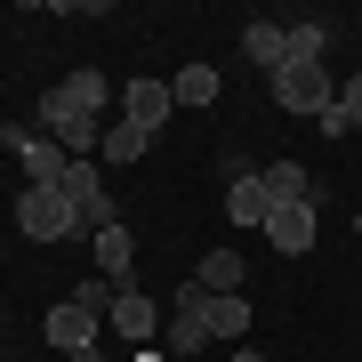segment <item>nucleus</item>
Returning <instances> with one entry per match:
<instances>
[{
	"instance_id": "obj_6",
	"label": "nucleus",
	"mask_w": 362,
	"mask_h": 362,
	"mask_svg": "<svg viewBox=\"0 0 362 362\" xmlns=\"http://www.w3.org/2000/svg\"><path fill=\"white\" fill-rule=\"evenodd\" d=\"M314 233H322L314 202H290V209H274V218H266V242L282 250V258H306V250H314Z\"/></svg>"
},
{
	"instance_id": "obj_17",
	"label": "nucleus",
	"mask_w": 362,
	"mask_h": 362,
	"mask_svg": "<svg viewBox=\"0 0 362 362\" xmlns=\"http://www.w3.org/2000/svg\"><path fill=\"white\" fill-rule=\"evenodd\" d=\"M145 145H153L145 129H129V121H113V129H105V145H97V161H105V169H121V161H145Z\"/></svg>"
},
{
	"instance_id": "obj_4",
	"label": "nucleus",
	"mask_w": 362,
	"mask_h": 362,
	"mask_svg": "<svg viewBox=\"0 0 362 362\" xmlns=\"http://www.w3.org/2000/svg\"><path fill=\"white\" fill-rule=\"evenodd\" d=\"M65 194H73V209H81V226H89V233L121 218L113 194H105V169H97V161H73V169H65Z\"/></svg>"
},
{
	"instance_id": "obj_9",
	"label": "nucleus",
	"mask_w": 362,
	"mask_h": 362,
	"mask_svg": "<svg viewBox=\"0 0 362 362\" xmlns=\"http://www.w3.org/2000/svg\"><path fill=\"white\" fill-rule=\"evenodd\" d=\"M226 218H233V226H266V218H274L266 177H242V169H233V185H226Z\"/></svg>"
},
{
	"instance_id": "obj_19",
	"label": "nucleus",
	"mask_w": 362,
	"mask_h": 362,
	"mask_svg": "<svg viewBox=\"0 0 362 362\" xmlns=\"http://www.w3.org/2000/svg\"><path fill=\"white\" fill-rule=\"evenodd\" d=\"M121 290H129V282H105V274H89V282H73V306H89L97 322H105V314H113V298H121Z\"/></svg>"
},
{
	"instance_id": "obj_18",
	"label": "nucleus",
	"mask_w": 362,
	"mask_h": 362,
	"mask_svg": "<svg viewBox=\"0 0 362 362\" xmlns=\"http://www.w3.org/2000/svg\"><path fill=\"white\" fill-rule=\"evenodd\" d=\"M322 49H330V25H322V16L290 25V65H322Z\"/></svg>"
},
{
	"instance_id": "obj_8",
	"label": "nucleus",
	"mask_w": 362,
	"mask_h": 362,
	"mask_svg": "<svg viewBox=\"0 0 362 362\" xmlns=\"http://www.w3.org/2000/svg\"><path fill=\"white\" fill-rule=\"evenodd\" d=\"M40 330H49V346H65V354L97 346V314H89V306H73V298H65V306H49V322H40Z\"/></svg>"
},
{
	"instance_id": "obj_24",
	"label": "nucleus",
	"mask_w": 362,
	"mask_h": 362,
	"mask_svg": "<svg viewBox=\"0 0 362 362\" xmlns=\"http://www.w3.org/2000/svg\"><path fill=\"white\" fill-rule=\"evenodd\" d=\"M354 233H362V209H354Z\"/></svg>"
},
{
	"instance_id": "obj_20",
	"label": "nucleus",
	"mask_w": 362,
	"mask_h": 362,
	"mask_svg": "<svg viewBox=\"0 0 362 362\" xmlns=\"http://www.w3.org/2000/svg\"><path fill=\"white\" fill-rule=\"evenodd\" d=\"M338 113H346V129H362V73L338 81Z\"/></svg>"
},
{
	"instance_id": "obj_23",
	"label": "nucleus",
	"mask_w": 362,
	"mask_h": 362,
	"mask_svg": "<svg viewBox=\"0 0 362 362\" xmlns=\"http://www.w3.org/2000/svg\"><path fill=\"white\" fill-rule=\"evenodd\" d=\"M137 362H169V354H161V346H137Z\"/></svg>"
},
{
	"instance_id": "obj_21",
	"label": "nucleus",
	"mask_w": 362,
	"mask_h": 362,
	"mask_svg": "<svg viewBox=\"0 0 362 362\" xmlns=\"http://www.w3.org/2000/svg\"><path fill=\"white\" fill-rule=\"evenodd\" d=\"M65 362H105V346H81V354H65Z\"/></svg>"
},
{
	"instance_id": "obj_12",
	"label": "nucleus",
	"mask_w": 362,
	"mask_h": 362,
	"mask_svg": "<svg viewBox=\"0 0 362 362\" xmlns=\"http://www.w3.org/2000/svg\"><path fill=\"white\" fill-rule=\"evenodd\" d=\"M242 49H250V65H266V73H282L290 65V25H242Z\"/></svg>"
},
{
	"instance_id": "obj_14",
	"label": "nucleus",
	"mask_w": 362,
	"mask_h": 362,
	"mask_svg": "<svg viewBox=\"0 0 362 362\" xmlns=\"http://www.w3.org/2000/svg\"><path fill=\"white\" fill-rule=\"evenodd\" d=\"M258 177H266L274 209H290V202H314V177H306V169H298V161H266Z\"/></svg>"
},
{
	"instance_id": "obj_16",
	"label": "nucleus",
	"mask_w": 362,
	"mask_h": 362,
	"mask_svg": "<svg viewBox=\"0 0 362 362\" xmlns=\"http://www.w3.org/2000/svg\"><path fill=\"white\" fill-rule=\"evenodd\" d=\"M169 97L194 105V113H202V105H218V65H185L177 81H169Z\"/></svg>"
},
{
	"instance_id": "obj_15",
	"label": "nucleus",
	"mask_w": 362,
	"mask_h": 362,
	"mask_svg": "<svg viewBox=\"0 0 362 362\" xmlns=\"http://www.w3.org/2000/svg\"><path fill=\"white\" fill-rule=\"evenodd\" d=\"M194 282H202L209 298H233V290H242V282H250V274H242V258H233V250H209V258H202V274H194Z\"/></svg>"
},
{
	"instance_id": "obj_13",
	"label": "nucleus",
	"mask_w": 362,
	"mask_h": 362,
	"mask_svg": "<svg viewBox=\"0 0 362 362\" xmlns=\"http://www.w3.org/2000/svg\"><path fill=\"white\" fill-rule=\"evenodd\" d=\"M250 322H258V314H250V298H242V290H233V298H209V338H218V346H242Z\"/></svg>"
},
{
	"instance_id": "obj_22",
	"label": "nucleus",
	"mask_w": 362,
	"mask_h": 362,
	"mask_svg": "<svg viewBox=\"0 0 362 362\" xmlns=\"http://www.w3.org/2000/svg\"><path fill=\"white\" fill-rule=\"evenodd\" d=\"M233 362H266V354H258V346H233Z\"/></svg>"
},
{
	"instance_id": "obj_10",
	"label": "nucleus",
	"mask_w": 362,
	"mask_h": 362,
	"mask_svg": "<svg viewBox=\"0 0 362 362\" xmlns=\"http://www.w3.org/2000/svg\"><path fill=\"white\" fill-rule=\"evenodd\" d=\"M105 322H113V338H129V346H145V338H153V298H145L137 282L113 298V314H105Z\"/></svg>"
},
{
	"instance_id": "obj_2",
	"label": "nucleus",
	"mask_w": 362,
	"mask_h": 362,
	"mask_svg": "<svg viewBox=\"0 0 362 362\" xmlns=\"http://www.w3.org/2000/svg\"><path fill=\"white\" fill-rule=\"evenodd\" d=\"M266 89H274L282 113H306V121H322L330 105H338V81L322 65H282V73H266Z\"/></svg>"
},
{
	"instance_id": "obj_7",
	"label": "nucleus",
	"mask_w": 362,
	"mask_h": 362,
	"mask_svg": "<svg viewBox=\"0 0 362 362\" xmlns=\"http://www.w3.org/2000/svg\"><path fill=\"white\" fill-rule=\"evenodd\" d=\"M89 258H97L105 282H129V266H137V233L121 226V218H113V226H97V233H89Z\"/></svg>"
},
{
	"instance_id": "obj_11",
	"label": "nucleus",
	"mask_w": 362,
	"mask_h": 362,
	"mask_svg": "<svg viewBox=\"0 0 362 362\" xmlns=\"http://www.w3.org/2000/svg\"><path fill=\"white\" fill-rule=\"evenodd\" d=\"M49 97L65 105V113H97V121H105V97H113V89H105V73H89V65H81V73H65V81H57Z\"/></svg>"
},
{
	"instance_id": "obj_1",
	"label": "nucleus",
	"mask_w": 362,
	"mask_h": 362,
	"mask_svg": "<svg viewBox=\"0 0 362 362\" xmlns=\"http://www.w3.org/2000/svg\"><path fill=\"white\" fill-rule=\"evenodd\" d=\"M16 233H25V242H73V233H89V226H81L65 185H25V194H16Z\"/></svg>"
},
{
	"instance_id": "obj_5",
	"label": "nucleus",
	"mask_w": 362,
	"mask_h": 362,
	"mask_svg": "<svg viewBox=\"0 0 362 362\" xmlns=\"http://www.w3.org/2000/svg\"><path fill=\"white\" fill-rule=\"evenodd\" d=\"M169 105H177V97H169V81H121V121H129V129L153 137L161 121H169Z\"/></svg>"
},
{
	"instance_id": "obj_3",
	"label": "nucleus",
	"mask_w": 362,
	"mask_h": 362,
	"mask_svg": "<svg viewBox=\"0 0 362 362\" xmlns=\"http://www.w3.org/2000/svg\"><path fill=\"white\" fill-rule=\"evenodd\" d=\"M0 145H8L16 161H25V185H65V145L57 137H40V129H25V121H0Z\"/></svg>"
}]
</instances>
